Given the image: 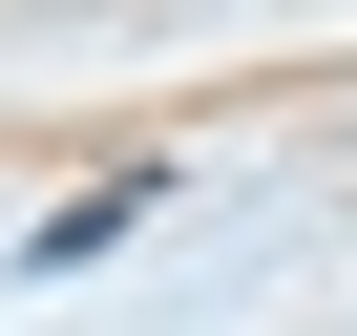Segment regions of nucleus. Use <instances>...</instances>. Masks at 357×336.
Instances as JSON below:
<instances>
[{
  "instance_id": "1",
  "label": "nucleus",
  "mask_w": 357,
  "mask_h": 336,
  "mask_svg": "<svg viewBox=\"0 0 357 336\" xmlns=\"http://www.w3.org/2000/svg\"><path fill=\"white\" fill-rule=\"evenodd\" d=\"M105 231H147V168H105V190H63V211H43V231H22V252H43V273H84V252H105Z\"/></svg>"
}]
</instances>
